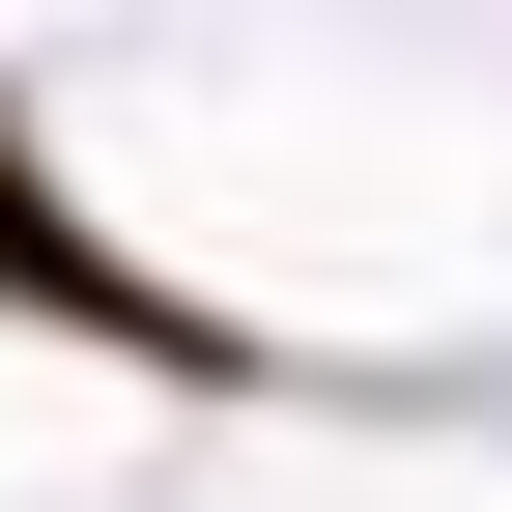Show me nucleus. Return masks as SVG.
I'll list each match as a JSON object with an SVG mask.
<instances>
[{
    "mask_svg": "<svg viewBox=\"0 0 512 512\" xmlns=\"http://www.w3.org/2000/svg\"><path fill=\"white\" fill-rule=\"evenodd\" d=\"M0 313H29V342H114V370H171V399H256V342H228V313H171L143 256H114L86 200H57L29 86H0Z\"/></svg>",
    "mask_w": 512,
    "mask_h": 512,
    "instance_id": "obj_1",
    "label": "nucleus"
}]
</instances>
